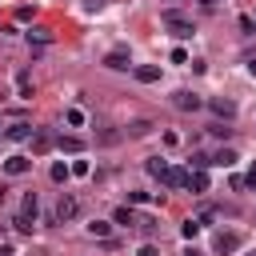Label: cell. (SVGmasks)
<instances>
[{
	"label": "cell",
	"instance_id": "6da1fadb",
	"mask_svg": "<svg viewBox=\"0 0 256 256\" xmlns=\"http://www.w3.org/2000/svg\"><path fill=\"white\" fill-rule=\"evenodd\" d=\"M76 216H80V200L68 196V192H60V200H56V220L64 224V220H76Z\"/></svg>",
	"mask_w": 256,
	"mask_h": 256
},
{
	"label": "cell",
	"instance_id": "7a4b0ae2",
	"mask_svg": "<svg viewBox=\"0 0 256 256\" xmlns=\"http://www.w3.org/2000/svg\"><path fill=\"white\" fill-rule=\"evenodd\" d=\"M160 20L172 28V36H180V40H184V36H192V24H188L180 12H172V8H168V12H160Z\"/></svg>",
	"mask_w": 256,
	"mask_h": 256
},
{
	"label": "cell",
	"instance_id": "3957f363",
	"mask_svg": "<svg viewBox=\"0 0 256 256\" xmlns=\"http://www.w3.org/2000/svg\"><path fill=\"white\" fill-rule=\"evenodd\" d=\"M56 140H60V136H52V128H36V136H32V156L52 152V148H56Z\"/></svg>",
	"mask_w": 256,
	"mask_h": 256
},
{
	"label": "cell",
	"instance_id": "277c9868",
	"mask_svg": "<svg viewBox=\"0 0 256 256\" xmlns=\"http://www.w3.org/2000/svg\"><path fill=\"white\" fill-rule=\"evenodd\" d=\"M212 248H216V256H232V252L240 248V232H216Z\"/></svg>",
	"mask_w": 256,
	"mask_h": 256
},
{
	"label": "cell",
	"instance_id": "5b68a950",
	"mask_svg": "<svg viewBox=\"0 0 256 256\" xmlns=\"http://www.w3.org/2000/svg\"><path fill=\"white\" fill-rule=\"evenodd\" d=\"M172 104H176L180 112H196V108H200L204 100H200L196 92H188V88H180V92H172Z\"/></svg>",
	"mask_w": 256,
	"mask_h": 256
},
{
	"label": "cell",
	"instance_id": "8992f818",
	"mask_svg": "<svg viewBox=\"0 0 256 256\" xmlns=\"http://www.w3.org/2000/svg\"><path fill=\"white\" fill-rule=\"evenodd\" d=\"M4 136H8V140H32V136H36V128H32L28 120H16V124H8V128H4Z\"/></svg>",
	"mask_w": 256,
	"mask_h": 256
},
{
	"label": "cell",
	"instance_id": "52a82bcc",
	"mask_svg": "<svg viewBox=\"0 0 256 256\" xmlns=\"http://www.w3.org/2000/svg\"><path fill=\"white\" fill-rule=\"evenodd\" d=\"M160 184H164V188H188V172H184V168H164Z\"/></svg>",
	"mask_w": 256,
	"mask_h": 256
},
{
	"label": "cell",
	"instance_id": "ba28073f",
	"mask_svg": "<svg viewBox=\"0 0 256 256\" xmlns=\"http://www.w3.org/2000/svg\"><path fill=\"white\" fill-rule=\"evenodd\" d=\"M128 64H132V60H128V52H124V48H112V52L104 56V68H112V72H124Z\"/></svg>",
	"mask_w": 256,
	"mask_h": 256
},
{
	"label": "cell",
	"instance_id": "9c48e42d",
	"mask_svg": "<svg viewBox=\"0 0 256 256\" xmlns=\"http://www.w3.org/2000/svg\"><path fill=\"white\" fill-rule=\"evenodd\" d=\"M208 108H212L216 116H224V120H232V116H236V104H232L228 96H212V100H208Z\"/></svg>",
	"mask_w": 256,
	"mask_h": 256
},
{
	"label": "cell",
	"instance_id": "30bf717a",
	"mask_svg": "<svg viewBox=\"0 0 256 256\" xmlns=\"http://www.w3.org/2000/svg\"><path fill=\"white\" fill-rule=\"evenodd\" d=\"M28 168H32V160H28V156H20V152L4 160V172H8V176H24Z\"/></svg>",
	"mask_w": 256,
	"mask_h": 256
},
{
	"label": "cell",
	"instance_id": "8fae6325",
	"mask_svg": "<svg viewBox=\"0 0 256 256\" xmlns=\"http://www.w3.org/2000/svg\"><path fill=\"white\" fill-rule=\"evenodd\" d=\"M36 212H40V200H36V192H28V196L20 200V220H28V224H32V220H36Z\"/></svg>",
	"mask_w": 256,
	"mask_h": 256
},
{
	"label": "cell",
	"instance_id": "7c38bea8",
	"mask_svg": "<svg viewBox=\"0 0 256 256\" xmlns=\"http://www.w3.org/2000/svg\"><path fill=\"white\" fill-rule=\"evenodd\" d=\"M56 148H60V152H68V156H80V152H84V140H80V136H60V140H56Z\"/></svg>",
	"mask_w": 256,
	"mask_h": 256
},
{
	"label": "cell",
	"instance_id": "4fadbf2b",
	"mask_svg": "<svg viewBox=\"0 0 256 256\" xmlns=\"http://www.w3.org/2000/svg\"><path fill=\"white\" fill-rule=\"evenodd\" d=\"M188 188H192V192H208V172H204V168H196V172L188 168Z\"/></svg>",
	"mask_w": 256,
	"mask_h": 256
},
{
	"label": "cell",
	"instance_id": "5bb4252c",
	"mask_svg": "<svg viewBox=\"0 0 256 256\" xmlns=\"http://www.w3.org/2000/svg\"><path fill=\"white\" fill-rule=\"evenodd\" d=\"M136 80H140V84H156V80H160V68H156V64H144V68H136Z\"/></svg>",
	"mask_w": 256,
	"mask_h": 256
},
{
	"label": "cell",
	"instance_id": "9a60e30c",
	"mask_svg": "<svg viewBox=\"0 0 256 256\" xmlns=\"http://www.w3.org/2000/svg\"><path fill=\"white\" fill-rule=\"evenodd\" d=\"M212 164H216V168H232V164H236V152H232V148H220V152L212 156Z\"/></svg>",
	"mask_w": 256,
	"mask_h": 256
},
{
	"label": "cell",
	"instance_id": "2e32d148",
	"mask_svg": "<svg viewBox=\"0 0 256 256\" xmlns=\"http://www.w3.org/2000/svg\"><path fill=\"white\" fill-rule=\"evenodd\" d=\"M48 176H52V180H56V184H64V180H68V176H72V168H68V164H64V160H56V164H52V172H48Z\"/></svg>",
	"mask_w": 256,
	"mask_h": 256
},
{
	"label": "cell",
	"instance_id": "e0dca14e",
	"mask_svg": "<svg viewBox=\"0 0 256 256\" xmlns=\"http://www.w3.org/2000/svg\"><path fill=\"white\" fill-rule=\"evenodd\" d=\"M108 232H112V224H108V220H92V224H88V236H100V240H104Z\"/></svg>",
	"mask_w": 256,
	"mask_h": 256
},
{
	"label": "cell",
	"instance_id": "ac0fdd59",
	"mask_svg": "<svg viewBox=\"0 0 256 256\" xmlns=\"http://www.w3.org/2000/svg\"><path fill=\"white\" fill-rule=\"evenodd\" d=\"M200 228H204V220H184V224H180V232H184V240H192V236H196Z\"/></svg>",
	"mask_w": 256,
	"mask_h": 256
},
{
	"label": "cell",
	"instance_id": "d6986e66",
	"mask_svg": "<svg viewBox=\"0 0 256 256\" xmlns=\"http://www.w3.org/2000/svg\"><path fill=\"white\" fill-rule=\"evenodd\" d=\"M116 224H136V216H132V208L124 204V208H116V216H112Z\"/></svg>",
	"mask_w": 256,
	"mask_h": 256
},
{
	"label": "cell",
	"instance_id": "ffe728a7",
	"mask_svg": "<svg viewBox=\"0 0 256 256\" xmlns=\"http://www.w3.org/2000/svg\"><path fill=\"white\" fill-rule=\"evenodd\" d=\"M16 88H20V96H24V100H32V80H28L24 72H20V80H16Z\"/></svg>",
	"mask_w": 256,
	"mask_h": 256
},
{
	"label": "cell",
	"instance_id": "44dd1931",
	"mask_svg": "<svg viewBox=\"0 0 256 256\" xmlns=\"http://www.w3.org/2000/svg\"><path fill=\"white\" fill-rule=\"evenodd\" d=\"M212 164V156H204V152H192V160H188V168H208Z\"/></svg>",
	"mask_w": 256,
	"mask_h": 256
},
{
	"label": "cell",
	"instance_id": "7402d4cb",
	"mask_svg": "<svg viewBox=\"0 0 256 256\" xmlns=\"http://www.w3.org/2000/svg\"><path fill=\"white\" fill-rule=\"evenodd\" d=\"M28 40H40V44H48V40H52V32H48V28H32V32H28Z\"/></svg>",
	"mask_w": 256,
	"mask_h": 256
},
{
	"label": "cell",
	"instance_id": "603a6c76",
	"mask_svg": "<svg viewBox=\"0 0 256 256\" xmlns=\"http://www.w3.org/2000/svg\"><path fill=\"white\" fill-rule=\"evenodd\" d=\"M64 120H68L72 128H80V124H84V112H80V108H68V116H64Z\"/></svg>",
	"mask_w": 256,
	"mask_h": 256
},
{
	"label": "cell",
	"instance_id": "cb8c5ba5",
	"mask_svg": "<svg viewBox=\"0 0 256 256\" xmlns=\"http://www.w3.org/2000/svg\"><path fill=\"white\" fill-rule=\"evenodd\" d=\"M68 168H72V176H88V172H92V168H88V160H72Z\"/></svg>",
	"mask_w": 256,
	"mask_h": 256
},
{
	"label": "cell",
	"instance_id": "d4e9b609",
	"mask_svg": "<svg viewBox=\"0 0 256 256\" xmlns=\"http://www.w3.org/2000/svg\"><path fill=\"white\" fill-rule=\"evenodd\" d=\"M164 168H168V164H164L160 156H152V160H148V172H152V176H164Z\"/></svg>",
	"mask_w": 256,
	"mask_h": 256
},
{
	"label": "cell",
	"instance_id": "484cf974",
	"mask_svg": "<svg viewBox=\"0 0 256 256\" xmlns=\"http://www.w3.org/2000/svg\"><path fill=\"white\" fill-rule=\"evenodd\" d=\"M116 140H120V132H112V128H104V132H100V144H116Z\"/></svg>",
	"mask_w": 256,
	"mask_h": 256
},
{
	"label": "cell",
	"instance_id": "4316f807",
	"mask_svg": "<svg viewBox=\"0 0 256 256\" xmlns=\"http://www.w3.org/2000/svg\"><path fill=\"white\" fill-rule=\"evenodd\" d=\"M136 228H140V232H152V228H156V220H152V216H140V220H136Z\"/></svg>",
	"mask_w": 256,
	"mask_h": 256
},
{
	"label": "cell",
	"instance_id": "83f0119b",
	"mask_svg": "<svg viewBox=\"0 0 256 256\" xmlns=\"http://www.w3.org/2000/svg\"><path fill=\"white\" fill-rule=\"evenodd\" d=\"M172 64H188V52L184 48H172Z\"/></svg>",
	"mask_w": 256,
	"mask_h": 256
},
{
	"label": "cell",
	"instance_id": "f1b7e54d",
	"mask_svg": "<svg viewBox=\"0 0 256 256\" xmlns=\"http://www.w3.org/2000/svg\"><path fill=\"white\" fill-rule=\"evenodd\" d=\"M148 128H152V124H148V120H136V124H132V136H144V132H148Z\"/></svg>",
	"mask_w": 256,
	"mask_h": 256
},
{
	"label": "cell",
	"instance_id": "f546056e",
	"mask_svg": "<svg viewBox=\"0 0 256 256\" xmlns=\"http://www.w3.org/2000/svg\"><path fill=\"white\" fill-rule=\"evenodd\" d=\"M84 8H88V12H100V8H104V0H84Z\"/></svg>",
	"mask_w": 256,
	"mask_h": 256
},
{
	"label": "cell",
	"instance_id": "4dcf8cb0",
	"mask_svg": "<svg viewBox=\"0 0 256 256\" xmlns=\"http://www.w3.org/2000/svg\"><path fill=\"white\" fill-rule=\"evenodd\" d=\"M136 256H160V248H152V244H144V248H140Z\"/></svg>",
	"mask_w": 256,
	"mask_h": 256
},
{
	"label": "cell",
	"instance_id": "1f68e13d",
	"mask_svg": "<svg viewBox=\"0 0 256 256\" xmlns=\"http://www.w3.org/2000/svg\"><path fill=\"white\" fill-rule=\"evenodd\" d=\"M244 184H252V188H256V160H252V168H248V180H244Z\"/></svg>",
	"mask_w": 256,
	"mask_h": 256
},
{
	"label": "cell",
	"instance_id": "d6a6232c",
	"mask_svg": "<svg viewBox=\"0 0 256 256\" xmlns=\"http://www.w3.org/2000/svg\"><path fill=\"white\" fill-rule=\"evenodd\" d=\"M184 256H204V252H200V248H188V252H184Z\"/></svg>",
	"mask_w": 256,
	"mask_h": 256
},
{
	"label": "cell",
	"instance_id": "836d02e7",
	"mask_svg": "<svg viewBox=\"0 0 256 256\" xmlns=\"http://www.w3.org/2000/svg\"><path fill=\"white\" fill-rule=\"evenodd\" d=\"M200 4H204V8H216V0H200Z\"/></svg>",
	"mask_w": 256,
	"mask_h": 256
},
{
	"label": "cell",
	"instance_id": "e575fe53",
	"mask_svg": "<svg viewBox=\"0 0 256 256\" xmlns=\"http://www.w3.org/2000/svg\"><path fill=\"white\" fill-rule=\"evenodd\" d=\"M248 72H252V76H256V60H252V64H248Z\"/></svg>",
	"mask_w": 256,
	"mask_h": 256
},
{
	"label": "cell",
	"instance_id": "d590c367",
	"mask_svg": "<svg viewBox=\"0 0 256 256\" xmlns=\"http://www.w3.org/2000/svg\"><path fill=\"white\" fill-rule=\"evenodd\" d=\"M0 204H4V188H0Z\"/></svg>",
	"mask_w": 256,
	"mask_h": 256
},
{
	"label": "cell",
	"instance_id": "8d00e7d4",
	"mask_svg": "<svg viewBox=\"0 0 256 256\" xmlns=\"http://www.w3.org/2000/svg\"><path fill=\"white\" fill-rule=\"evenodd\" d=\"M0 136H4V128H0Z\"/></svg>",
	"mask_w": 256,
	"mask_h": 256
}]
</instances>
